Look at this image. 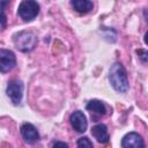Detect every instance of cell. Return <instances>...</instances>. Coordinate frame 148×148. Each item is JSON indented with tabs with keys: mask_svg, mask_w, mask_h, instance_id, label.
<instances>
[{
	"mask_svg": "<svg viewBox=\"0 0 148 148\" xmlns=\"http://www.w3.org/2000/svg\"><path fill=\"white\" fill-rule=\"evenodd\" d=\"M52 148H68V145L62 141H56L52 146Z\"/></svg>",
	"mask_w": 148,
	"mask_h": 148,
	"instance_id": "9a60e30c",
	"label": "cell"
},
{
	"mask_svg": "<svg viewBox=\"0 0 148 148\" xmlns=\"http://www.w3.org/2000/svg\"><path fill=\"white\" fill-rule=\"evenodd\" d=\"M136 53H138V56H139V58H140V60L142 61V62H147V60H148V52L146 51V50H142V49H139L138 51H136Z\"/></svg>",
	"mask_w": 148,
	"mask_h": 148,
	"instance_id": "5bb4252c",
	"label": "cell"
},
{
	"mask_svg": "<svg viewBox=\"0 0 148 148\" xmlns=\"http://www.w3.org/2000/svg\"><path fill=\"white\" fill-rule=\"evenodd\" d=\"M71 6L74 8V10L81 14H87L91 12L94 8L92 1H89V0H72Z\"/></svg>",
	"mask_w": 148,
	"mask_h": 148,
	"instance_id": "8fae6325",
	"label": "cell"
},
{
	"mask_svg": "<svg viewBox=\"0 0 148 148\" xmlns=\"http://www.w3.org/2000/svg\"><path fill=\"white\" fill-rule=\"evenodd\" d=\"M8 5H9V1H1L0 0V25L2 27V29H5L7 25V16L5 14V8Z\"/></svg>",
	"mask_w": 148,
	"mask_h": 148,
	"instance_id": "7c38bea8",
	"label": "cell"
},
{
	"mask_svg": "<svg viewBox=\"0 0 148 148\" xmlns=\"http://www.w3.org/2000/svg\"><path fill=\"white\" fill-rule=\"evenodd\" d=\"M121 148H146L143 138L136 132H130L121 139Z\"/></svg>",
	"mask_w": 148,
	"mask_h": 148,
	"instance_id": "8992f818",
	"label": "cell"
},
{
	"mask_svg": "<svg viewBox=\"0 0 148 148\" xmlns=\"http://www.w3.org/2000/svg\"><path fill=\"white\" fill-rule=\"evenodd\" d=\"M40 6L37 1L34 0H23L20 2L17 8V15L25 22L32 21L39 14Z\"/></svg>",
	"mask_w": 148,
	"mask_h": 148,
	"instance_id": "3957f363",
	"label": "cell"
},
{
	"mask_svg": "<svg viewBox=\"0 0 148 148\" xmlns=\"http://www.w3.org/2000/svg\"><path fill=\"white\" fill-rule=\"evenodd\" d=\"M76 146H77V148H94L92 142H91L90 139L87 138V136L79 138V140H77V142H76Z\"/></svg>",
	"mask_w": 148,
	"mask_h": 148,
	"instance_id": "4fadbf2b",
	"label": "cell"
},
{
	"mask_svg": "<svg viewBox=\"0 0 148 148\" xmlns=\"http://www.w3.org/2000/svg\"><path fill=\"white\" fill-rule=\"evenodd\" d=\"M69 121H71V125L72 127L79 132V133H84L87 131V127H88V121H87V118L84 116V113L80 110H76L74 111L71 117H69Z\"/></svg>",
	"mask_w": 148,
	"mask_h": 148,
	"instance_id": "52a82bcc",
	"label": "cell"
},
{
	"mask_svg": "<svg viewBox=\"0 0 148 148\" xmlns=\"http://www.w3.org/2000/svg\"><path fill=\"white\" fill-rule=\"evenodd\" d=\"M6 94L10 98V101L14 105H18L21 103L22 96H23V83H22V81L12 80L10 82H8Z\"/></svg>",
	"mask_w": 148,
	"mask_h": 148,
	"instance_id": "277c9868",
	"label": "cell"
},
{
	"mask_svg": "<svg viewBox=\"0 0 148 148\" xmlns=\"http://www.w3.org/2000/svg\"><path fill=\"white\" fill-rule=\"evenodd\" d=\"M86 109L91 112L92 114H96V116H104L106 113V108L104 105V103L99 99H91L88 102V104L86 105Z\"/></svg>",
	"mask_w": 148,
	"mask_h": 148,
	"instance_id": "30bf717a",
	"label": "cell"
},
{
	"mask_svg": "<svg viewBox=\"0 0 148 148\" xmlns=\"http://www.w3.org/2000/svg\"><path fill=\"white\" fill-rule=\"evenodd\" d=\"M13 42L21 52H30L37 45V36L29 30H22L13 36Z\"/></svg>",
	"mask_w": 148,
	"mask_h": 148,
	"instance_id": "7a4b0ae2",
	"label": "cell"
},
{
	"mask_svg": "<svg viewBox=\"0 0 148 148\" xmlns=\"http://www.w3.org/2000/svg\"><path fill=\"white\" fill-rule=\"evenodd\" d=\"M16 66V56L13 51L0 49V72L8 73Z\"/></svg>",
	"mask_w": 148,
	"mask_h": 148,
	"instance_id": "5b68a950",
	"label": "cell"
},
{
	"mask_svg": "<svg viewBox=\"0 0 148 148\" xmlns=\"http://www.w3.org/2000/svg\"><path fill=\"white\" fill-rule=\"evenodd\" d=\"M21 134L23 136V139L25 140V142L28 143H35L39 140V133L37 131V128L30 124V123H24L21 126Z\"/></svg>",
	"mask_w": 148,
	"mask_h": 148,
	"instance_id": "ba28073f",
	"label": "cell"
},
{
	"mask_svg": "<svg viewBox=\"0 0 148 148\" xmlns=\"http://www.w3.org/2000/svg\"><path fill=\"white\" fill-rule=\"evenodd\" d=\"M91 135L99 143H106L109 141V139H110V135H109V132H108V127L104 124H97V125L92 126Z\"/></svg>",
	"mask_w": 148,
	"mask_h": 148,
	"instance_id": "9c48e42d",
	"label": "cell"
},
{
	"mask_svg": "<svg viewBox=\"0 0 148 148\" xmlns=\"http://www.w3.org/2000/svg\"><path fill=\"white\" fill-rule=\"evenodd\" d=\"M109 81L112 88L119 94H125L130 89L126 69L120 62H114L111 65L109 69Z\"/></svg>",
	"mask_w": 148,
	"mask_h": 148,
	"instance_id": "6da1fadb",
	"label": "cell"
}]
</instances>
